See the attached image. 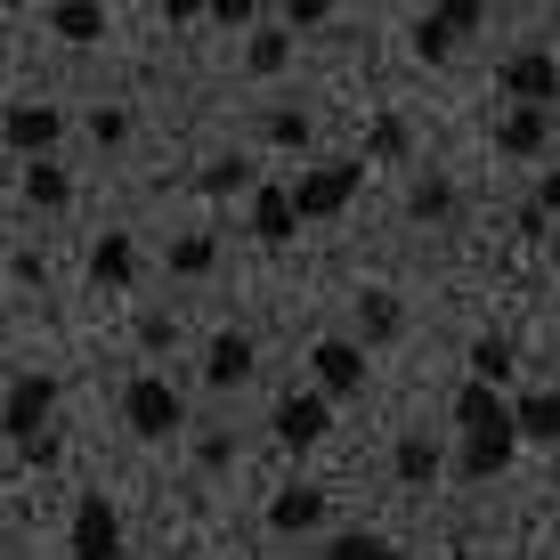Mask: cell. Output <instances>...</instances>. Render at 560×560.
Segmentation results:
<instances>
[{"mask_svg":"<svg viewBox=\"0 0 560 560\" xmlns=\"http://www.w3.org/2000/svg\"><path fill=\"white\" fill-rule=\"evenodd\" d=\"M407 211H415V220H447V211H455V187H447V179H415Z\"/></svg>","mask_w":560,"mask_h":560,"instance_id":"4316f807","label":"cell"},{"mask_svg":"<svg viewBox=\"0 0 560 560\" xmlns=\"http://www.w3.org/2000/svg\"><path fill=\"white\" fill-rule=\"evenodd\" d=\"M163 16H171V25H187V16H203V0H163Z\"/></svg>","mask_w":560,"mask_h":560,"instance_id":"8d00e7d4","label":"cell"},{"mask_svg":"<svg viewBox=\"0 0 560 560\" xmlns=\"http://www.w3.org/2000/svg\"><path fill=\"white\" fill-rule=\"evenodd\" d=\"M268 147H308V114L301 106H277V114H268Z\"/></svg>","mask_w":560,"mask_h":560,"instance_id":"f1b7e54d","label":"cell"},{"mask_svg":"<svg viewBox=\"0 0 560 560\" xmlns=\"http://www.w3.org/2000/svg\"><path fill=\"white\" fill-rule=\"evenodd\" d=\"M57 139H66V106H49V98H16L0 114V147L9 154H49Z\"/></svg>","mask_w":560,"mask_h":560,"instance_id":"8992f818","label":"cell"},{"mask_svg":"<svg viewBox=\"0 0 560 560\" xmlns=\"http://www.w3.org/2000/svg\"><path fill=\"white\" fill-rule=\"evenodd\" d=\"M49 415H57V382H49V374H16L9 398H0V439H9V447H25L33 431H49Z\"/></svg>","mask_w":560,"mask_h":560,"instance_id":"277c9868","label":"cell"},{"mask_svg":"<svg viewBox=\"0 0 560 560\" xmlns=\"http://www.w3.org/2000/svg\"><path fill=\"white\" fill-rule=\"evenodd\" d=\"M268 431H277V447L308 455L325 431H334V398H325V390H293V398H277V422H268Z\"/></svg>","mask_w":560,"mask_h":560,"instance_id":"52a82bcc","label":"cell"},{"mask_svg":"<svg viewBox=\"0 0 560 560\" xmlns=\"http://www.w3.org/2000/svg\"><path fill=\"white\" fill-rule=\"evenodd\" d=\"M253 236L268 244V253L301 236V211H293V196H284L277 179H253Z\"/></svg>","mask_w":560,"mask_h":560,"instance_id":"30bf717a","label":"cell"},{"mask_svg":"<svg viewBox=\"0 0 560 560\" xmlns=\"http://www.w3.org/2000/svg\"><path fill=\"white\" fill-rule=\"evenodd\" d=\"M512 431L520 439H560V390H528V398H512Z\"/></svg>","mask_w":560,"mask_h":560,"instance_id":"ffe728a7","label":"cell"},{"mask_svg":"<svg viewBox=\"0 0 560 560\" xmlns=\"http://www.w3.org/2000/svg\"><path fill=\"white\" fill-rule=\"evenodd\" d=\"M268 528H277V536L325 528V488H277V504H268Z\"/></svg>","mask_w":560,"mask_h":560,"instance_id":"9a60e30c","label":"cell"},{"mask_svg":"<svg viewBox=\"0 0 560 560\" xmlns=\"http://www.w3.org/2000/svg\"><path fill=\"white\" fill-rule=\"evenodd\" d=\"M203 196H244V187H253V163H244V154H220V163H203Z\"/></svg>","mask_w":560,"mask_h":560,"instance_id":"603a6c76","label":"cell"},{"mask_svg":"<svg viewBox=\"0 0 560 560\" xmlns=\"http://www.w3.org/2000/svg\"><path fill=\"white\" fill-rule=\"evenodd\" d=\"M196 463H203V471H228V463H236V439H220V431L196 439Z\"/></svg>","mask_w":560,"mask_h":560,"instance_id":"d6a6232c","label":"cell"},{"mask_svg":"<svg viewBox=\"0 0 560 560\" xmlns=\"http://www.w3.org/2000/svg\"><path fill=\"white\" fill-rule=\"evenodd\" d=\"M398 334H407L398 293H365V301H358V341H365V350H382V341H398Z\"/></svg>","mask_w":560,"mask_h":560,"instance_id":"ac0fdd59","label":"cell"},{"mask_svg":"<svg viewBox=\"0 0 560 560\" xmlns=\"http://www.w3.org/2000/svg\"><path fill=\"white\" fill-rule=\"evenodd\" d=\"M407 147H415V130L398 122V114H382V122L365 130V154H374V163H407Z\"/></svg>","mask_w":560,"mask_h":560,"instance_id":"7402d4cb","label":"cell"},{"mask_svg":"<svg viewBox=\"0 0 560 560\" xmlns=\"http://www.w3.org/2000/svg\"><path fill=\"white\" fill-rule=\"evenodd\" d=\"M536 211H545V220H560V171H545V179H536Z\"/></svg>","mask_w":560,"mask_h":560,"instance_id":"d590c367","label":"cell"},{"mask_svg":"<svg viewBox=\"0 0 560 560\" xmlns=\"http://www.w3.org/2000/svg\"><path fill=\"white\" fill-rule=\"evenodd\" d=\"M244 66H253L260 82H268V73H284V66H293V33H253V49H244Z\"/></svg>","mask_w":560,"mask_h":560,"instance_id":"d4e9b609","label":"cell"},{"mask_svg":"<svg viewBox=\"0 0 560 560\" xmlns=\"http://www.w3.org/2000/svg\"><path fill=\"white\" fill-rule=\"evenodd\" d=\"M520 455V431H463V479H504Z\"/></svg>","mask_w":560,"mask_h":560,"instance_id":"4fadbf2b","label":"cell"},{"mask_svg":"<svg viewBox=\"0 0 560 560\" xmlns=\"http://www.w3.org/2000/svg\"><path fill=\"white\" fill-rule=\"evenodd\" d=\"M431 16H447L455 33H479V16H488V0H431Z\"/></svg>","mask_w":560,"mask_h":560,"instance_id":"f546056e","label":"cell"},{"mask_svg":"<svg viewBox=\"0 0 560 560\" xmlns=\"http://www.w3.org/2000/svg\"><path fill=\"white\" fill-rule=\"evenodd\" d=\"M308 365H317V390H325V398H358V390H365V341H350V334L317 341Z\"/></svg>","mask_w":560,"mask_h":560,"instance_id":"ba28073f","label":"cell"},{"mask_svg":"<svg viewBox=\"0 0 560 560\" xmlns=\"http://www.w3.org/2000/svg\"><path fill=\"white\" fill-rule=\"evenodd\" d=\"M122 422H130V439L163 447V439H179V431H187V398L171 390L163 374H130V390H122Z\"/></svg>","mask_w":560,"mask_h":560,"instance_id":"6da1fadb","label":"cell"},{"mask_svg":"<svg viewBox=\"0 0 560 560\" xmlns=\"http://www.w3.org/2000/svg\"><path fill=\"white\" fill-rule=\"evenodd\" d=\"M495 90H504L512 106H560V57L552 49H512L504 66H495Z\"/></svg>","mask_w":560,"mask_h":560,"instance_id":"3957f363","label":"cell"},{"mask_svg":"<svg viewBox=\"0 0 560 560\" xmlns=\"http://www.w3.org/2000/svg\"><path fill=\"white\" fill-rule=\"evenodd\" d=\"M211 260H220L211 236H179V244H171V277H211Z\"/></svg>","mask_w":560,"mask_h":560,"instance_id":"484cf974","label":"cell"},{"mask_svg":"<svg viewBox=\"0 0 560 560\" xmlns=\"http://www.w3.org/2000/svg\"><path fill=\"white\" fill-rule=\"evenodd\" d=\"M455 431H512V398L495 382H463L455 390Z\"/></svg>","mask_w":560,"mask_h":560,"instance_id":"7c38bea8","label":"cell"},{"mask_svg":"<svg viewBox=\"0 0 560 560\" xmlns=\"http://www.w3.org/2000/svg\"><path fill=\"white\" fill-rule=\"evenodd\" d=\"M253 365H260L253 334H236V325H228V334H211V350H203V382H211V390H244V382H253Z\"/></svg>","mask_w":560,"mask_h":560,"instance_id":"9c48e42d","label":"cell"},{"mask_svg":"<svg viewBox=\"0 0 560 560\" xmlns=\"http://www.w3.org/2000/svg\"><path fill=\"white\" fill-rule=\"evenodd\" d=\"M545 139H552V106H512L504 122H495V154H512V163L545 154Z\"/></svg>","mask_w":560,"mask_h":560,"instance_id":"8fae6325","label":"cell"},{"mask_svg":"<svg viewBox=\"0 0 560 560\" xmlns=\"http://www.w3.org/2000/svg\"><path fill=\"white\" fill-rule=\"evenodd\" d=\"M358 187H365V163H350V154H341V163L301 171V179L284 187V196H293V211H301V220H341V211L358 203Z\"/></svg>","mask_w":560,"mask_h":560,"instance_id":"7a4b0ae2","label":"cell"},{"mask_svg":"<svg viewBox=\"0 0 560 560\" xmlns=\"http://www.w3.org/2000/svg\"><path fill=\"white\" fill-rule=\"evenodd\" d=\"M171 334H179V325H171L163 308H147V317H139V350H171Z\"/></svg>","mask_w":560,"mask_h":560,"instance_id":"1f68e13d","label":"cell"},{"mask_svg":"<svg viewBox=\"0 0 560 560\" xmlns=\"http://www.w3.org/2000/svg\"><path fill=\"white\" fill-rule=\"evenodd\" d=\"M90 139H98V147H122V139H130V114H122V106H98V114H90Z\"/></svg>","mask_w":560,"mask_h":560,"instance_id":"4dcf8cb0","label":"cell"},{"mask_svg":"<svg viewBox=\"0 0 560 560\" xmlns=\"http://www.w3.org/2000/svg\"><path fill=\"white\" fill-rule=\"evenodd\" d=\"M455 42H463V33L447 25V16H422V25H415V57H422V66H447Z\"/></svg>","mask_w":560,"mask_h":560,"instance_id":"cb8c5ba5","label":"cell"},{"mask_svg":"<svg viewBox=\"0 0 560 560\" xmlns=\"http://www.w3.org/2000/svg\"><path fill=\"white\" fill-rule=\"evenodd\" d=\"M49 33L73 42V49L106 42V0H49Z\"/></svg>","mask_w":560,"mask_h":560,"instance_id":"5bb4252c","label":"cell"},{"mask_svg":"<svg viewBox=\"0 0 560 560\" xmlns=\"http://www.w3.org/2000/svg\"><path fill=\"white\" fill-rule=\"evenodd\" d=\"M334 16V0H284V25H325Z\"/></svg>","mask_w":560,"mask_h":560,"instance_id":"836d02e7","label":"cell"},{"mask_svg":"<svg viewBox=\"0 0 560 560\" xmlns=\"http://www.w3.org/2000/svg\"><path fill=\"white\" fill-rule=\"evenodd\" d=\"M512 365H520V350H512L504 334H479V341H471V382H495V390H504Z\"/></svg>","mask_w":560,"mask_h":560,"instance_id":"44dd1931","label":"cell"},{"mask_svg":"<svg viewBox=\"0 0 560 560\" xmlns=\"http://www.w3.org/2000/svg\"><path fill=\"white\" fill-rule=\"evenodd\" d=\"M130 277H139V244H130V236H98V244H90V284L122 293Z\"/></svg>","mask_w":560,"mask_h":560,"instance_id":"e0dca14e","label":"cell"},{"mask_svg":"<svg viewBox=\"0 0 560 560\" xmlns=\"http://www.w3.org/2000/svg\"><path fill=\"white\" fill-rule=\"evenodd\" d=\"M25 203L33 211H66L73 203V179L49 163V154H25Z\"/></svg>","mask_w":560,"mask_h":560,"instance_id":"d6986e66","label":"cell"},{"mask_svg":"<svg viewBox=\"0 0 560 560\" xmlns=\"http://www.w3.org/2000/svg\"><path fill=\"white\" fill-rule=\"evenodd\" d=\"M390 471L407 479V488H431V479L447 471V455H439V439H431V431H407V439L390 447Z\"/></svg>","mask_w":560,"mask_h":560,"instance_id":"2e32d148","label":"cell"},{"mask_svg":"<svg viewBox=\"0 0 560 560\" xmlns=\"http://www.w3.org/2000/svg\"><path fill=\"white\" fill-rule=\"evenodd\" d=\"M73 560H122V512L106 495H73V528H66Z\"/></svg>","mask_w":560,"mask_h":560,"instance_id":"5b68a950","label":"cell"},{"mask_svg":"<svg viewBox=\"0 0 560 560\" xmlns=\"http://www.w3.org/2000/svg\"><path fill=\"white\" fill-rule=\"evenodd\" d=\"M203 9L220 16V25H253V9H260V0H203Z\"/></svg>","mask_w":560,"mask_h":560,"instance_id":"e575fe53","label":"cell"},{"mask_svg":"<svg viewBox=\"0 0 560 560\" xmlns=\"http://www.w3.org/2000/svg\"><path fill=\"white\" fill-rule=\"evenodd\" d=\"M325 560H398V552L382 545V536H365V528H358V536H334V545H325Z\"/></svg>","mask_w":560,"mask_h":560,"instance_id":"83f0119b","label":"cell"}]
</instances>
